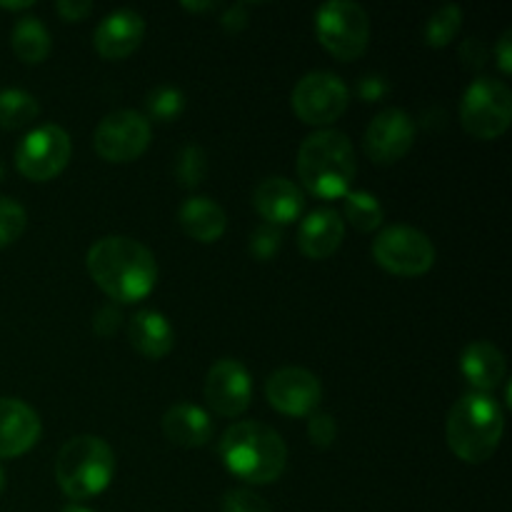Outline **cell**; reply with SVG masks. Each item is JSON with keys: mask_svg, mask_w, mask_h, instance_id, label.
I'll list each match as a JSON object with an SVG mask.
<instances>
[{"mask_svg": "<svg viewBox=\"0 0 512 512\" xmlns=\"http://www.w3.org/2000/svg\"><path fill=\"white\" fill-rule=\"evenodd\" d=\"M163 433L180 448H203L213 438V420L198 405L178 403L163 415Z\"/></svg>", "mask_w": 512, "mask_h": 512, "instance_id": "ffe728a7", "label": "cell"}, {"mask_svg": "<svg viewBox=\"0 0 512 512\" xmlns=\"http://www.w3.org/2000/svg\"><path fill=\"white\" fill-rule=\"evenodd\" d=\"M73 155L70 135L60 125H40L30 130L15 148V168L33 183H48L65 170Z\"/></svg>", "mask_w": 512, "mask_h": 512, "instance_id": "9c48e42d", "label": "cell"}, {"mask_svg": "<svg viewBox=\"0 0 512 512\" xmlns=\"http://www.w3.org/2000/svg\"><path fill=\"white\" fill-rule=\"evenodd\" d=\"M253 380L240 360L223 358L208 370L205 378V400L223 418H238L250 408Z\"/></svg>", "mask_w": 512, "mask_h": 512, "instance_id": "5bb4252c", "label": "cell"}, {"mask_svg": "<svg viewBox=\"0 0 512 512\" xmlns=\"http://www.w3.org/2000/svg\"><path fill=\"white\" fill-rule=\"evenodd\" d=\"M55 10H58V15L65 23H80V20H85L93 13V3H85V0H60Z\"/></svg>", "mask_w": 512, "mask_h": 512, "instance_id": "836d02e7", "label": "cell"}, {"mask_svg": "<svg viewBox=\"0 0 512 512\" xmlns=\"http://www.w3.org/2000/svg\"><path fill=\"white\" fill-rule=\"evenodd\" d=\"M373 258L388 273L418 278L435 265V245L428 235L410 225H393L375 238Z\"/></svg>", "mask_w": 512, "mask_h": 512, "instance_id": "ba28073f", "label": "cell"}, {"mask_svg": "<svg viewBox=\"0 0 512 512\" xmlns=\"http://www.w3.org/2000/svg\"><path fill=\"white\" fill-rule=\"evenodd\" d=\"M503 430L505 415L498 400L485 393H468L450 408L445 438L463 463L480 465L495 455Z\"/></svg>", "mask_w": 512, "mask_h": 512, "instance_id": "277c9868", "label": "cell"}, {"mask_svg": "<svg viewBox=\"0 0 512 512\" xmlns=\"http://www.w3.org/2000/svg\"><path fill=\"white\" fill-rule=\"evenodd\" d=\"M115 475V453L98 435H78L60 448L55 480L70 500H88L103 493Z\"/></svg>", "mask_w": 512, "mask_h": 512, "instance_id": "5b68a950", "label": "cell"}, {"mask_svg": "<svg viewBox=\"0 0 512 512\" xmlns=\"http://www.w3.org/2000/svg\"><path fill=\"white\" fill-rule=\"evenodd\" d=\"M283 245V233L280 228H273V225H260L253 235H250V253L253 258H258L260 263H268L270 258H275Z\"/></svg>", "mask_w": 512, "mask_h": 512, "instance_id": "f546056e", "label": "cell"}, {"mask_svg": "<svg viewBox=\"0 0 512 512\" xmlns=\"http://www.w3.org/2000/svg\"><path fill=\"white\" fill-rule=\"evenodd\" d=\"M0 8H5V10H28V8H33V3H30V0H25V3H0Z\"/></svg>", "mask_w": 512, "mask_h": 512, "instance_id": "f35d334b", "label": "cell"}, {"mask_svg": "<svg viewBox=\"0 0 512 512\" xmlns=\"http://www.w3.org/2000/svg\"><path fill=\"white\" fill-rule=\"evenodd\" d=\"M120 323H123V313L113 305H105V308L98 310V315L93 318V328L100 338H108V335L118 333Z\"/></svg>", "mask_w": 512, "mask_h": 512, "instance_id": "d6a6232c", "label": "cell"}, {"mask_svg": "<svg viewBox=\"0 0 512 512\" xmlns=\"http://www.w3.org/2000/svg\"><path fill=\"white\" fill-rule=\"evenodd\" d=\"M3 490H5V470L3 465H0V495H3Z\"/></svg>", "mask_w": 512, "mask_h": 512, "instance_id": "b9f144b4", "label": "cell"}, {"mask_svg": "<svg viewBox=\"0 0 512 512\" xmlns=\"http://www.w3.org/2000/svg\"><path fill=\"white\" fill-rule=\"evenodd\" d=\"M40 115L38 100L18 88L0 90V128L18 130L33 123Z\"/></svg>", "mask_w": 512, "mask_h": 512, "instance_id": "cb8c5ba5", "label": "cell"}, {"mask_svg": "<svg viewBox=\"0 0 512 512\" xmlns=\"http://www.w3.org/2000/svg\"><path fill=\"white\" fill-rule=\"evenodd\" d=\"M365 153L373 163L393 165L413 150L415 123L405 110L388 108L370 120L365 130Z\"/></svg>", "mask_w": 512, "mask_h": 512, "instance_id": "4fadbf2b", "label": "cell"}, {"mask_svg": "<svg viewBox=\"0 0 512 512\" xmlns=\"http://www.w3.org/2000/svg\"><path fill=\"white\" fill-rule=\"evenodd\" d=\"M345 220L360 233H373L383 225L385 210L375 195L365 193V190H353L345 195Z\"/></svg>", "mask_w": 512, "mask_h": 512, "instance_id": "d4e9b609", "label": "cell"}, {"mask_svg": "<svg viewBox=\"0 0 512 512\" xmlns=\"http://www.w3.org/2000/svg\"><path fill=\"white\" fill-rule=\"evenodd\" d=\"M308 435L310 443L318 445V448H330L338 438V425L335 418L328 413H313L308 418Z\"/></svg>", "mask_w": 512, "mask_h": 512, "instance_id": "1f68e13d", "label": "cell"}, {"mask_svg": "<svg viewBox=\"0 0 512 512\" xmlns=\"http://www.w3.org/2000/svg\"><path fill=\"white\" fill-rule=\"evenodd\" d=\"M512 33L510 30H505L503 38L498 40V45H495V58H498V65L500 70H503L505 75L512 73Z\"/></svg>", "mask_w": 512, "mask_h": 512, "instance_id": "8d00e7d4", "label": "cell"}, {"mask_svg": "<svg viewBox=\"0 0 512 512\" xmlns=\"http://www.w3.org/2000/svg\"><path fill=\"white\" fill-rule=\"evenodd\" d=\"M63 512H95V510L85 508V505H78V503H70V505H65Z\"/></svg>", "mask_w": 512, "mask_h": 512, "instance_id": "ab89813d", "label": "cell"}, {"mask_svg": "<svg viewBox=\"0 0 512 512\" xmlns=\"http://www.w3.org/2000/svg\"><path fill=\"white\" fill-rule=\"evenodd\" d=\"M223 25L225 30H233V33L235 30H243L245 25H248V5H233V8L223 15Z\"/></svg>", "mask_w": 512, "mask_h": 512, "instance_id": "74e56055", "label": "cell"}, {"mask_svg": "<svg viewBox=\"0 0 512 512\" xmlns=\"http://www.w3.org/2000/svg\"><path fill=\"white\" fill-rule=\"evenodd\" d=\"M270 408L290 418H310L323 400L320 380L305 368H280L265 383Z\"/></svg>", "mask_w": 512, "mask_h": 512, "instance_id": "7c38bea8", "label": "cell"}, {"mask_svg": "<svg viewBox=\"0 0 512 512\" xmlns=\"http://www.w3.org/2000/svg\"><path fill=\"white\" fill-rule=\"evenodd\" d=\"M512 93L503 80L478 78L460 100V123L478 140H495L510 128Z\"/></svg>", "mask_w": 512, "mask_h": 512, "instance_id": "8992f818", "label": "cell"}, {"mask_svg": "<svg viewBox=\"0 0 512 512\" xmlns=\"http://www.w3.org/2000/svg\"><path fill=\"white\" fill-rule=\"evenodd\" d=\"M223 512H273L268 500L248 488L228 490L223 498Z\"/></svg>", "mask_w": 512, "mask_h": 512, "instance_id": "4dcf8cb0", "label": "cell"}, {"mask_svg": "<svg viewBox=\"0 0 512 512\" xmlns=\"http://www.w3.org/2000/svg\"><path fill=\"white\" fill-rule=\"evenodd\" d=\"M40 438V418L30 405L0 398V460L25 455Z\"/></svg>", "mask_w": 512, "mask_h": 512, "instance_id": "e0dca14e", "label": "cell"}, {"mask_svg": "<svg viewBox=\"0 0 512 512\" xmlns=\"http://www.w3.org/2000/svg\"><path fill=\"white\" fill-rule=\"evenodd\" d=\"M185 108V95L178 88H170V85H160L153 93L148 95V113L150 118L160 120V123H170V120L178 118Z\"/></svg>", "mask_w": 512, "mask_h": 512, "instance_id": "83f0119b", "label": "cell"}, {"mask_svg": "<svg viewBox=\"0 0 512 512\" xmlns=\"http://www.w3.org/2000/svg\"><path fill=\"white\" fill-rule=\"evenodd\" d=\"M145 38V20L138 10H115L95 28L93 45L100 58L125 60L140 48Z\"/></svg>", "mask_w": 512, "mask_h": 512, "instance_id": "9a60e30c", "label": "cell"}, {"mask_svg": "<svg viewBox=\"0 0 512 512\" xmlns=\"http://www.w3.org/2000/svg\"><path fill=\"white\" fill-rule=\"evenodd\" d=\"M5 178V165H3V160H0V180Z\"/></svg>", "mask_w": 512, "mask_h": 512, "instance_id": "7bdbcfd3", "label": "cell"}, {"mask_svg": "<svg viewBox=\"0 0 512 512\" xmlns=\"http://www.w3.org/2000/svg\"><path fill=\"white\" fill-rule=\"evenodd\" d=\"M460 25H463V10L458 5H443L438 13L430 15L428 25H425V43L430 48H445L453 43Z\"/></svg>", "mask_w": 512, "mask_h": 512, "instance_id": "484cf974", "label": "cell"}, {"mask_svg": "<svg viewBox=\"0 0 512 512\" xmlns=\"http://www.w3.org/2000/svg\"><path fill=\"white\" fill-rule=\"evenodd\" d=\"M218 453L228 473L248 485L275 483L288 465V445L278 430L255 420L225 430Z\"/></svg>", "mask_w": 512, "mask_h": 512, "instance_id": "7a4b0ae2", "label": "cell"}, {"mask_svg": "<svg viewBox=\"0 0 512 512\" xmlns=\"http://www.w3.org/2000/svg\"><path fill=\"white\" fill-rule=\"evenodd\" d=\"M130 345L148 360H163L173 350L175 333L158 310H138L128 325Z\"/></svg>", "mask_w": 512, "mask_h": 512, "instance_id": "44dd1931", "label": "cell"}, {"mask_svg": "<svg viewBox=\"0 0 512 512\" xmlns=\"http://www.w3.org/2000/svg\"><path fill=\"white\" fill-rule=\"evenodd\" d=\"M28 225V215L20 203L13 198H0V250L13 245L23 235Z\"/></svg>", "mask_w": 512, "mask_h": 512, "instance_id": "f1b7e54d", "label": "cell"}, {"mask_svg": "<svg viewBox=\"0 0 512 512\" xmlns=\"http://www.w3.org/2000/svg\"><path fill=\"white\" fill-rule=\"evenodd\" d=\"M345 238V220L338 210L318 208L300 223L298 248L305 258L325 260L340 248Z\"/></svg>", "mask_w": 512, "mask_h": 512, "instance_id": "ac0fdd59", "label": "cell"}, {"mask_svg": "<svg viewBox=\"0 0 512 512\" xmlns=\"http://www.w3.org/2000/svg\"><path fill=\"white\" fill-rule=\"evenodd\" d=\"M183 8H188V10H213V8H215V3H203V5H200V3H193V5L185 3Z\"/></svg>", "mask_w": 512, "mask_h": 512, "instance_id": "60d3db41", "label": "cell"}, {"mask_svg": "<svg viewBox=\"0 0 512 512\" xmlns=\"http://www.w3.org/2000/svg\"><path fill=\"white\" fill-rule=\"evenodd\" d=\"M253 205L260 218L265 220V225L283 228V225L295 223L303 215L305 195L293 180L273 175V178L260 180L253 193Z\"/></svg>", "mask_w": 512, "mask_h": 512, "instance_id": "2e32d148", "label": "cell"}, {"mask_svg": "<svg viewBox=\"0 0 512 512\" xmlns=\"http://www.w3.org/2000/svg\"><path fill=\"white\" fill-rule=\"evenodd\" d=\"M180 228L185 230V235L198 243H218L223 238L225 228H228V218H225V210L220 208L215 200L210 198H190L185 200L183 208L178 213Z\"/></svg>", "mask_w": 512, "mask_h": 512, "instance_id": "7402d4cb", "label": "cell"}, {"mask_svg": "<svg viewBox=\"0 0 512 512\" xmlns=\"http://www.w3.org/2000/svg\"><path fill=\"white\" fill-rule=\"evenodd\" d=\"M88 273L110 300L138 303L148 298L158 283L155 255L143 243L125 235L100 238L88 250Z\"/></svg>", "mask_w": 512, "mask_h": 512, "instance_id": "6da1fadb", "label": "cell"}, {"mask_svg": "<svg viewBox=\"0 0 512 512\" xmlns=\"http://www.w3.org/2000/svg\"><path fill=\"white\" fill-rule=\"evenodd\" d=\"M205 173H208V158H205L200 145L190 143L178 150V155L173 160V175L178 180V185H183V188H198L203 183Z\"/></svg>", "mask_w": 512, "mask_h": 512, "instance_id": "4316f807", "label": "cell"}, {"mask_svg": "<svg viewBox=\"0 0 512 512\" xmlns=\"http://www.w3.org/2000/svg\"><path fill=\"white\" fill-rule=\"evenodd\" d=\"M10 48L25 65H38L48 58L53 40H50L48 28L38 18L25 15L15 23L13 33H10Z\"/></svg>", "mask_w": 512, "mask_h": 512, "instance_id": "603a6c76", "label": "cell"}, {"mask_svg": "<svg viewBox=\"0 0 512 512\" xmlns=\"http://www.w3.org/2000/svg\"><path fill=\"white\" fill-rule=\"evenodd\" d=\"M153 130L150 120L138 110H115L95 128V153L108 163H133L148 150Z\"/></svg>", "mask_w": 512, "mask_h": 512, "instance_id": "8fae6325", "label": "cell"}, {"mask_svg": "<svg viewBox=\"0 0 512 512\" xmlns=\"http://www.w3.org/2000/svg\"><path fill=\"white\" fill-rule=\"evenodd\" d=\"M350 103V90L338 75L315 70L303 75L290 95L295 115L305 125H330L345 113Z\"/></svg>", "mask_w": 512, "mask_h": 512, "instance_id": "30bf717a", "label": "cell"}, {"mask_svg": "<svg viewBox=\"0 0 512 512\" xmlns=\"http://www.w3.org/2000/svg\"><path fill=\"white\" fill-rule=\"evenodd\" d=\"M315 33H318L320 45L330 55L348 63V60L360 58L365 53V48H368V13L358 3L330 0V3L320 5L318 15H315Z\"/></svg>", "mask_w": 512, "mask_h": 512, "instance_id": "52a82bcc", "label": "cell"}, {"mask_svg": "<svg viewBox=\"0 0 512 512\" xmlns=\"http://www.w3.org/2000/svg\"><path fill=\"white\" fill-rule=\"evenodd\" d=\"M460 370H463V378L478 393L488 395L490 390H495L503 383L505 373H508V365H505V355L493 343L478 340V343H470L463 350V355H460Z\"/></svg>", "mask_w": 512, "mask_h": 512, "instance_id": "d6986e66", "label": "cell"}, {"mask_svg": "<svg viewBox=\"0 0 512 512\" xmlns=\"http://www.w3.org/2000/svg\"><path fill=\"white\" fill-rule=\"evenodd\" d=\"M355 150L340 130H318L308 135L298 153L300 183L320 200H338L350 193L355 178Z\"/></svg>", "mask_w": 512, "mask_h": 512, "instance_id": "3957f363", "label": "cell"}, {"mask_svg": "<svg viewBox=\"0 0 512 512\" xmlns=\"http://www.w3.org/2000/svg\"><path fill=\"white\" fill-rule=\"evenodd\" d=\"M460 58L465 60L468 68H480V65L485 63V58H488V50L480 43V38H470L465 40L463 48H460Z\"/></svg>", "mask_w": 512, "mask_h": 512, "instance_id": "d590c367", "label": "cell"}, {"mask_svg": "<svg viewBox=\"0 0 512 512\" xmlns=\"http://www.w3.org/2000/svg\"><path fill=\"white\" fill-rule=\"evenodd\" d=\"M358 95L365 100V103H378L388 95V83L380 75H365L358 85Z\"/></svg>", "mask_w": 512, "mask_h": 512, "instance_id": "e575fe53", "label": "cell"}]
</instances>
